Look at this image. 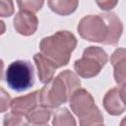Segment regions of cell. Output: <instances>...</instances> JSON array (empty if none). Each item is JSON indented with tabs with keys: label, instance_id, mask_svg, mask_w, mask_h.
Segmentation results:
<instances>
[{
	"label": "cell",
	"instance_id": "6da1fadb",
	"mask_svg": "<svg viewBox=\"0 0 126 126\" xmlns=\"http://www.w3.org/2000/svg\"><path fill=\"white\" fill-rule=\"evenodd\" d=\"M81 88V81L71 70L60 72L39 91V103L55 108L70 100L73 93Z\"/></svg>",
	"mask_w": 126,
	"mask_h": 126
},
{
	"label": "cell",
	"instance_id": "7a4b0ae2",
	"mask_svg": "<svg viewBox=\"0 0 126 126\" xmlns=\"http://www.w3.org/2000/svg\"><path fill=\"white\" fill-rule=\"evenodd\" d=\"M77 46V38L69 31H59L43 37L39 42L40 52L57 68L68 65L71 54Z\"/></svg>",
	"mask_w": 126,
	"mask_h": 126
},
{
	"label": "cell",
	"instance_id": "3957f363",
	"mask_svg": "<svg viewBox=\"0 0 126 126\" xmlns=\"http://www.w3.org/2000/svg\"><path fill=\"white\" fill-rule=\"evenodd\" d=\"M70 107L77 115L82 126L101 125L103 124V116L99 108L94 103L93 95L85 89L76 90L70 100Z\"/></svg>",
	"mask_w": 126,
	"mask_h": 126
},
{
	"label": "cell",
	"instance_id": "277c9868",
	"mask_svg": "<svg viewBox=\"0 0 126 126\" xmlns=\"http://www.w3.org/2000/svg\"><path fill=\"white\" fill-rule=\"evenodd\" d=\"M108 61L107 53L99 46L87 47L80 59L74 62L76 74L85 79L95 77Z\"/></svg>",
	"mask_w": 126,
	"mask_h": 126
},
{
	"label": "cell",
	"instance_id": "5b68a950",
	"mask_svg": "<svg viewBox=\"0 0 126 126\" xmlns=\"http://www.w3.org/2000/svg\"><path fill=\"white\" fill-rule=\"evenodd\" d=\"M77 30L80 36L88 41L107 44L109 25L103 14L85 16L79 22Z\"/></svg>",
	"mask_w": 126,
	"mask_h": 126
},
{
	"label": "cell",
	"instance_id": "8992f818",
	"mask_svg": "<svg viewBox=\"0 0 126 126\" xmlns=\"http://www.w3.org/2000/svg\"><path fill=\"white\" fill-rule=\"evenodd\" d=\"M6 82L16 92L29 90L34 84V72L32 63L27 60L12 62L6 70Z\"/></svg>",
	"mask_w": 126,
	"mask_h": 126
},
{
	"label": "cell",
	"instance_id": "52a82bcc",
	"mask_svg": "<svg viewBox=\"0 0 126 126\" xmlns=\"http://www.w3.org/2000/svg\"><path fill=\"white\" fill-rule=\"evenodd\" d=\"M13 26L18 33L24 36H29L36 32L38 20L34 13L20 10L14 17Z\"/></svg>",
	"mask_w": 126,
	"mask_h": 126
},
{
	"label": "cell",
	"instance_id": "ba28073f",
	"mask_svg": "<svg viewBox=\"0 0 126 126\" xmlns=\"http://www.w3.org/2000/svg\"><path fill=\"white\" fill-rule=\"evenodd\" d=\"M39 91H34L23 96H18L12 99L11 109L12 111L25 116L37 105H39Z\"/></svg>",
	"mask_w": 126,
	"mask_h": 126
},
{
	"label": "cell",
	"instance_id": "9c48e42d",
	"mask_svg": "<svg viewBox=\"0 0 126 126\" xmlns=\"http://www.w3.org/2000/svg\"><path fill=\"white\" fill-rule=\"evenodd\" d=\"M113 66V77L118 85L126 83V48H116L110 56Z\"/></svg>",
	"mask_w": 126,
	"mask_h": 126
},
{
	"label": "cell",
	"instance_id": "30bf717a",
	"mask_svg": "<svg viewBox=\"0 0 126 126\" xmlns=\"http://www.w3.org/2000/svg\"><path fill=\"white\" fill-rule=\"evenodd\" d=\"M102 104L106 112L113 116L122 114L126 107L120 96L118 88H112L106 92V94L103 96Z\"/></svg>",
	"mask_w": 126,
	"mask_h": 126
},
{
	"label": "cell",
	"instance_id": "8fae6325",
	"mask_svg": "<svg viewBox=\"0 0 126 126\" xmlns=\"http://www.w3.org/2000/svg\"><path fill=\"white\" fill-rule=\"evenodd\" d=\"M33 60L37 68V76L40 83L47 84L50 82L53 79L55 70L57 69L55 64L47 57H45L41 52L35 53L33 55Z\"/></svg>",
	"mask_w": 126,
	"mask_h": 126
},
{
	"label": "cell",
	"instance_id": "7c38bea8",
	"mask_svg": "<svg viewBox=\"0 0 126 126\" xmlns=\"http://www.w3.org/2000/svg\"><path fill=\"white\" fill-rule=\"evenodd\" d=\"M103 16L105 17L109 25V37L107 40V44L116 45L123 32V24L118 16H116V14L113 12L103 13Z\"/></svg>",
	"mask_w": 126,
	"mask_h": 126
},
{
	"label": "cell",
	"instance_id": "4fadbf2b",
	"mask_svg": "<svg viewBox=\"0 0 126 126\" xmlns=\"http://www.w3.org/2000/svg\"><path fill=\"white\" fill-rule=\"evenodd\" d=\"M50 10L60 16L73 14L79 5V0H47Z\"/></svg>",
	"mask_w": 126,
	"mask_h": 126
},
{
	"label": "cell",
	"instance_id": "5bb4252c",
	"mask_svg": "<svg viewBox=\"0 0 126 126\" xmlns=\"http://www.w3.org/2000/svg\"><path fill=\"white\" fill-rule=\"evenodd\" d=\"M50 109L51 108H48V107H45L39 104L26 115V120L28 121L29 124L45 125L48 123L50 116H51Z\"/></svg>",
	"mask_w": 126,
	"mask_h": 126
},
{
	"label": "cell",
	"instance_id": "9a60e30c",
	"mask_svg": "<svg viewBox=\"0 0 126 126\" xmlns=\"http://www.w3.org/2000/svg\"><path fill=\"white\" fill-rule=\"evenodd\" d=\"M76 120L74 116L71 114V112L68 110L66 107L58 108L55 110L53 114V120H52V125L55 126H75Z\"/></svg>",
	"mask_w": 126,
	"mask_h": 126
},
{
	"label": "cell",
	"instance_id": "2e32d148",
	"mask_svg": "<svg viewBox=\"0 0 126 126\" xmlns=\"http://www.w3.org/2000/svg\"><path fill=\"white\" fill-rule=\"evenodd\" d=\"M44 4V0H17V5L20 10L32 13L38 12Z\"/></svg>",
	"mask_w": 126,
	"mask_h": 126
},
{
	"label": "cell",
	"instance_id": "e0dca14e",
	"mask_svg": "<svg viewBox=\"0 0 126 126\" xmlns=\"http://www.w3.org/2000/svg\"><path fill=\"white\" fill-rule=\"evenodd\" d=\"M4 126H18V125H27L29 124L28 121H25L23 119V116L11 111L8 114L4 116V121H3Z\"/></svg>",
	"mask_w": 126,
	"mask_h": 126
},
{
	"label": "cell",
	"instance_id": "ac0fdd59",
	"mask_svg": "<svg viewBox=\"0 0 126 126\" xmlns=\"http://www.w3.org/2000/svg\"><path fill=\"white\" fill-rule=\"evenodd\" d=\"M14 14L13 0H0V16L2 18L10 17Z\"/></svg>",
	"mask_w": 126,
	"mask_h": 126
},
{
	"label": "cell",
	"instance_id": "d6986e66",
	"mask_svg": "<svg viewBox=\"0 0 126 126\" xmlns=\"http://www.w3.org/2000/svg\"><path fill=\"white\" fill-rule=\"evenodd\" d=\"M96 5L102 11L110 12L118 4V0H95Z\"/></svg>",
	"mask_w": 126,
	"mask_h": 126
},
{
	"label": "cell",
	"instance_id": "ffe728a7",
	"mask_svg": "<svg viewBox=\"0 0 126 126\" xmlns=\"http://www.w3.org/2000/svg\"><path fill=\"white\" fill-rule=\"evenodd\" d=\"M11 102H12L11 96L2 88L1 89V108H0V111L1 112H4L9 107H11Z\"/></svg>",
	"mask_w": 126,
	"mask_h": 126
},
{
	"label": "cell",
	"instance_id": "44dd1931",
	"mask_svg": "<svg viewBox=\"0 0 126 126\" xmlns=\"http://www.w3.org/2000/svg\"><path fill=\"white\" fill-rule=\"evenodd\" d=\"M119 93H120V96H121L124 104L126 105V83L121 85V88L119 89Z\"/></svg>",
	"mask_w": 126,
	"mask_h": 126
},
{
	"label": "cell",
	"instance_id": "7402d4cb",
	"mask_svg": "<svg viewBox=\"0 0 126 126\" xmlns=\"http://www.w3.org/2000/svg\"><path fill=\"white\" fill-rule=\"evenodd\" d=\"M120 125H121V126H125V125H126V116L122 119V121L120 122Z\"/></svg>",
	"mask_w": 126,
	"mask_h": 126
}]
</instances>
